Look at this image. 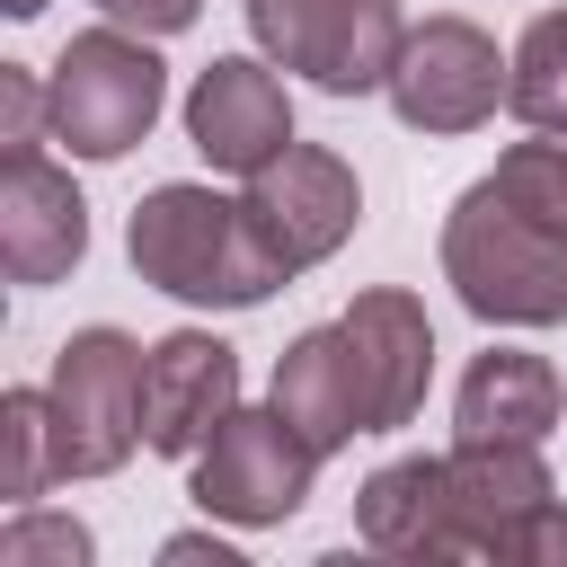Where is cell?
Listing matches in <instances>:
<instances>
[{"mask_svg": "<svg viewBox=\"0 0 567 567\" xmlns=\"http://www.w3.org/2000/svg\"><path fill=\"white\" fill-rule=\"evenodd\" d=\"M124 257L151 292H168L186 310H257L275 284H292L275 266V248L257 239L248 195H213V186H186V177H168L133 204Z\"/></svg>", "mask_w": 567, "mask_h": 567, "instance_id": "obj_1", "label": "cell"}, {"mask_svg": "<svg viewBox=\"0 0 567 567\" xmlns=\"http://www.w3.org/2000/svg\"><path fill=\"white\" fill-rule=\"evenodd\" d=\"M443 284L487 328H558L567 319V239L496 195V177L461 186L443 213Z\"/></svg>", "mask_w": 567, "mask_h": 567, "instance_id": "obj_2", "label": "cell"}, {"mask_svg": "<svg viewBox=\"0 0 567 567\" xmlns=\"http://www.w3.org/2000/svg\"><path fill=\"white\" fill-rule=\"evenodd\" d=\"M452 558L567 567V505L540 470V443H452Z\"/></svg>", "mask_w": 567, "mask_h": 567, "instance_id": "obj_3", "label": "cell"}, {"mask_svg": "<svg viewBox=\"0 0 567 567\" xmlns=\"http://www.w3.org/2000/svg\"><path fill=\"white\" fill-rule=\"evenodd\" d=\"M44 89H53V142H71V159H124L168 106V62L151 53V35L106 18L62 44Z\"/></svg>", "mask_w": 567, "mask_h": 567, "instance_id": "obj_4", "label": "cell"}, {"mask_svg": "<svg viewBox=\"0 0 567 567\" xmlns=\"http://www.w3.org/2000/svg\"><path fill=\"white\" fill-rule=\"evenodd\" d=\"M142 372H151V346H133L124 328L62 337V354L44 372L62 478H106V470L133 461V443H142Z\"/></svg>", "mask_w": 567, "mask_h": 567, "instance_id": "obj_5", "label": "cell"}, {"mask_svg": "<svg viewBox=\"0 0 567 567\" xmlns=\"http://www.w3.org/2000/svg\"><path fill=\"white\" fill-rule=\"evenodd\" d=\"M248 35L275 71H301L328 97H372L390 89L408 18L399 0H248Z\"/></svg>", "mask_w": 567, "mask_h": 567, "instance_id": "obj_6", "label": "cell"}, {"mask_svg": "<svg viewBox=\"0 0 567 567\" xmlns=\"http://www.w3.org/2000/svg\"><path fill=\"white\" fill-rule=\"evenodd\" d=\"M319 443L266 399V408H239L204 452H195V505L213 523H239V532H266L284 514H301L310 478H319Z\"/></svg>", "mask_w": 567, "mask_h": 567, "instance_id": "obj_7", "label": "cell"}, {"mask_svg": "<svg viewBox=\"0 0 567 567\" xmlns=\"http://www.w3.org/2000/svg\"><path fill=\"white\" fill-rule=\"evenodd\" d=\"M505 71H514V53H496L487 27H470V18H425V27H408L381 97L399 106L408 133H478V124L505 106Z\"/></svg>", "mask_w": 567, "mask_h": 567, "instance_id": "obj_8", "label": "cell"}, {"mask_svg": "<svg viewBox=\"0 0 567 567\" xmlns=\"http://www.w3.org/2000/svg\"><path fill=\"white\" fill-rule=\"evenodd\" d=\"M354 213H363V186H354V168H346L337 151H319V142H284V151L248 177V221H257V239L275 248L284 275H310L319 257H337L346 230H354Z\"/></svg>", "mask_w": 567, "mask_h": 567, "instance_id": "obj_9", "label": "cell"}, {"mask_svg": "<svg viewBox=\"0 0 567 567\" xmlns=\"http://www.w3.org/2000/svg\"><path fill=\"white\" fill-rule=\"evenodd\" d=\"M230 416H239V354L213 328L159 337L151 346V372H142V443L159 461H195Z\"/></svg>", "mask_w": 567, "mask_h": 567, "instance_id": "obj_10", "label": "cell"}, {"mask_svg": "<svg viewBox=\"0 0 567 567\" xmlns=\"http://www.w3.org/2000/svg\"><path fill=\"white\" fill-rule=\"evenodd\" d=\"M89 257V204L71 186V168H53L44 151H9L0 168V275L18 292L62 284Z\"/></svg>", "mask_w": 567, "mask_h": 567, "instance_id": "obj_11", "label": "cell"}, {"mask_svg": "<svg viewBox=\"0 0 567 567\" xmlns=\"http://www.w3.org/2000/svg\"><path fill=\"white\" fill-rule=\"evenodd\" d=\"M186 142H195L213 168L257 177V168L292 142V97H284V80H275L266 62H248V53L204 62L195 89H186Z\"/></svg>", "mask_w": 567, "mask_h": 567, "instance_id": "obj_12", "label": "cell"}, {"mask_svg": "<svg viewBox=\"0 0 567 567\" xmlns=\"http://www.w3.org/2000/svg\"><path fill=\"white\" fill-rule=\"evenodd\" d=\"M337 319H346V346H354V372H363L372 434H399L425 408V381H434V319H425V301L381 284V292H354Z\"/></svg>", "mask_w": 567, "mask_h": 567, "instance_id": "obj_13", "label": "cell"}, {"mask_svg": "<svg viewBox=\"0 0 567 567\" xmlns=\"http://www.w3.org/2000/svg\"><path fill=\"white\" fill-rule=\"evenodd\" d=\"M558 408H567V390H558L549 354L487 346L452 390V443H540L558 425Z\"/></svg>", "mask_w": 567, "mask_h": 567, "instance_id": "obj_14", "label": "cell"}, {"mask_svg": "<svg viewBox=\"0 0 567 567\" xmlns=\"http://www.w3.org/2000/svg\"><path fill=\"white\" fill-rule=\"evenodd\" d=\"M354 532L381 558H452V470L443 452H399L354 487Z\"/></svg>", "mask_w": 567, "mask_h": 567, "instance_id": "obj_15", "label": "cell"}, {"mask_svg": "<svg viewBox=\"0 0 567 567\" xmlns=\"http://www.w3.org/2000/svg\"><path fill=\"white\" fill-rule=\"evenodd\" d=\"M275 408H284L319 452H346L354 434H372V416H363V372H354V346H346V319L301 328V337L275 354Z\"/></svg>", "mask_w": 567, "mask_h": 567, "instance_id": "obj_16", "label": "cell"}, {"mask_svg": "<svg viewBox=\"0 0 567 567\" xmlns=\"http://www.w3.org/2000/svg\"><path fill=\"white\" fill-rule=\"evenodd\" d=\"M505 106L532 124V133H567V9H540L514 44V71H505Z\"/></svg>", "mask_w": 567, "mask_h": 567, "instance_id": "obj_17", "label": "cell"}, {"mask_svg": "<svg viewBox=\"0 0 567 567\" xmlns=\"http://www.w3.org/2000/svg\"><path fill=\"white\" fill-rule=\"evenodd\" d=\"M53 478H62V461H53V408H44V390H9L0 399V496L35 505Z\"/></svg>", "mask_w": 567, "mask_h": 567, "instance_id": "obj_18", "label": "cell"}, {"mask_svg": "<svg viewBox=\"0 0 567 567\" xmlns=\"http://www.w3.org/2000/svg\"><path fill=\"white\" fill-rule=\"evenodd\" d=\"M487 177H496V195H505L514 213H532L540 230L567 239V133H532V142H514Z\"/></svg>", "mask_w": 567, "mask_h": 567, "instance_id": "obj_19", "label": "cell"}, {"mask_svg": "<svg viewBox=\"0 0 567 567\" xmlns=\"http://www.w3.org/2000/svg\"><path fill=\"white\" fill-rule=\"evenodd\" d=\"M89 558H97V540H89V523H71V514L18 505V523L0 532V567H89Z\"/></svg>", "mask_w": 567, "mask_h": 567, "instance_id": "obj_20", "label": "cell"}, {"mask_svg": "<svg viewBox=\"0 0 567 567\" xmlns=\"http://www.w3.org/2000/svg\"><path fill=\"white\" fill-rule=\"evenodd\" d=\"M44 133H53V89L27 62H0V142L9 151H44Z\"/></svg>", "mask_w": 567, "mask_h": 567, "instance_id": "obj_21", "label": "cell"}, {"mask_svg": "<svg viewBox=\"0 0 567 567\" xmlns=\"http://www.w3.org/2000/svg\"><path fill=\"white\" fill-rule=\"evenodd\" d=\"M195 9L204 0H97V18H115L133 35H177V27H195Z\"/></svg>", "mask_w": 567, "mask_h": 567, "instance_id": "obj_22", "label": "cell"}, {"mask_svg": "<svg viewBox=\"0 0 567 567\" xmlns=\"http://www.w3.org/2000/svg\"><path fill=\"white\" fill-rule=\"evenodd\" d=\"M159 558H168V567H239V549H230V540H213V532H177Z\"/></svg>", "mask_w": 567, "mask_h": 567, "instance_id": "obj_23", "label": "cell"}, {"mask_svg": "<svg viewBox=\"0 0 567 567\" xmlns=\"http://www.w3.org/2000/svg\"><path fill=\"white\" fill-rule=\"evenodd\" d=\"M0 9H9V18H44V0H0Z\"/></svg>", "mask_w": 567, "mask_h": 567, "instance_id": "obj_24", "label": "cell"}]
</instances>
